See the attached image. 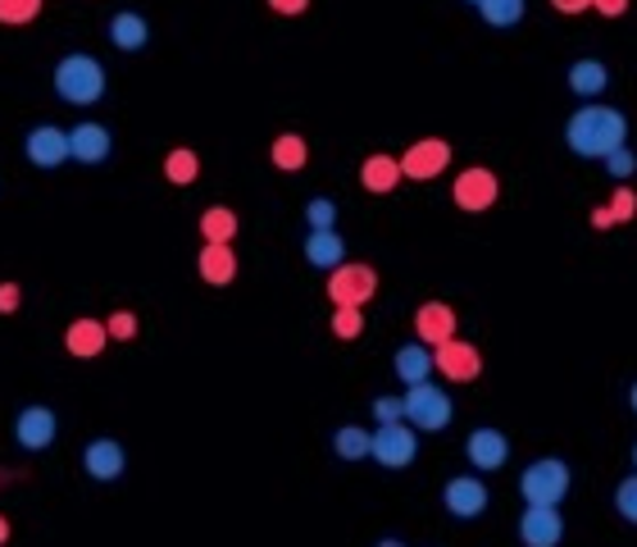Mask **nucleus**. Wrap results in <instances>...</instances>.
<instances>
[{"instance_id":"nucleus-6","label":"nucleus","mask_w":637,"mask_h":547,"mask_svg":"<svg viewBox=\"0 0 637 547\" xmlns=\"http://www.w3.org/2000/svg\"><path fill=\"white\" fill-rule=\"evenodd\" d=\"M379 297V270L360 265V261H342L337 270H328V302L332 306H369Z\"/></svg>"},{"instance_id":"nucleus-17","label":"nucleus","mask_w":637,"mask_h":547,"mask_svg":"<svg viewBox=\"0 0 637 547\" xmlns=\"http://www.w3.org/2000/svg\"><path fill=\"white\" fill-rule=\"evenodd\" d=\"M105 36H109V46L124 51V55H137L151 46V23H146L137 10H119L115 19L105 23Z\"/></svg>"},{"instance_id":"nucleus-13","label":"nucleus","mask_w":637,"mask_h":547,"mask_svg":"<svg viewBox=\"0 0 637 547\" xmlns=\"http://www.w3.org/2000/svg\"><path fill=\"white\" fill-rule=\"evenodd\" d=\"M83 470H87V480H96V484L124 480V470H128L124 443H119V438H92V443L83 448Z\"/></svg>"},{"instance_id":"nucleus-36","label":"nucleus","mask_w":637,"mask_h":547,"mask_svg":"<svg viewBox=\"0 0 637 547\" xmlns=\"http://www.w3.org/2000/svg\"><path fill=\"white\" fill-rule=\"evenodd\" d=\"M105 334H109V343H132L137 338V315L132 311H115L105 319Z\"/></svg>"},{"instance_id":"nucleus-46","label":"nucleus","mask_w":637,"mask_h":547,"mask_svg":"<svg viewBox=\"0 0 637 547\" xmlns=\"http://www.w3.org/2000/svg\"><path fill=\"white\" fill-rule=\"evenodd\" d=\"M469 6H478V0H469Z\"/></svg>"},{"instance_id":"nucleus-8","label":"nucleus","mask_w":637,"mask_h":547,"mask_svg":"<svg viewBox=\"0 0 637 547\" xmlns=\"http://www.w3.org/2000/svg\"><path fill=\"white\" fill-rule=\"evenodd\" d=\"M452 165V141L446 137H420L405 146L401 156V178H415V182H433L437 173H446Z\"/></svg>"},{"instance_id":"nucleus-5","label":"nucleus","mask_w":637,"mask_h":547,"mask_svg":"<svg viewBox=\"0 0 637 547\" xmlns=\"http://www.w3.org/2000/svg\"><path fill=\"white\" fill-rule=\"evenodd\" d=\"M369 456L379 461L383 470L415 465V456H420V429H410L405 420H396V424H373V433H369Z\"/></svg>"},{"instance_id":"nucleus-41","label":"nucleus","mask_w":637,"mask_h":547,"mask_svg":"<svg viewBox=\"0 0 637 547\" xmlns=\"http://www.w3.org/2000/svg\"><path fill=\"white\" fill-rule=\"evenodd\" d=\"M551 6L560 14H583V10H592V0H551Z\"/></svg>"},{"instance_id":"nucleus-3","label":"nucleus","mask_w":637,"mask_h":547,"mask_svg":"<svg viewBox=\"0 0 637 547\" xmlns=\"http://www.w3.org/2000/svg\"><path fill=\"white\" fill-rule=\"evenodd\" d=\"M401 420L410 429H420V433H442L446 424L456 420V401H452V392H446L442 383H433V379L410 383L405 397H401Z\"/></svg>"},{"instance_id":"nucleus-20","label":"nucleus","mask_w":637,"mask_h":547,"mask_svg":"<svg viewBox=\"0 0 637 547\" xmlns=\"http://www.w3.org/2000/svg\"><path fill=\"white\" fill-rule=\"evenodd\" d=\"M105 343H109V334H105V319L83 315V319H73V324L64 328V351H68V356H78V360L100 356V351H105Z\"/></svg>"},{"instance_id":"nucleus-29","label":"nucleus","mask_w":637,"mask_h":547,"mask_svg":"<svg viewBox=\"0 0 637 547\" xmlns=\"http://www.w3.org/2000/svg\"><path fill=\"white\" fill-rule=\"evenodd\" d=\"M201 238L205 242H233L237 238V214L229 206H210L201 214Z\"/></svg>"},{"instance_id":"nucleus-15","label":"nucleus","mask_w":637,"mask_h":547,"mask_svg":"<svg viewBox=\"0 0 637 547\" xmlns=\"http://www.w3.org/2000/svg\"><path fill=\"white\" fill-rule=\"evenodd\" d=\"M465 461H469L478 474H492V470H501V465L510 461V438H506L501 429H492V424L474 429V433L465 438Z\"/></svg>"},{"instance_id":"nucleus-22","label":"nucleus","mask_w":637,"mask_h":547,"mask_svg":"<svg viewBox=\"0 0 637 547\" xmlns=\"http://www.w3.org/2000/svg\"><path fill=\"white\" fill-rule=\"evenodd\" d=\"M392 370H396V379H401L405 388H410V383L433 379V347H424L420 338H415V343H405V347H396Z\"/></svg>"},{"instance_id":"nucleus-31","label":"nucleus","mask_w":637,"mask_h":547,"mask_svg":"<svg viewBox=\"0 0 637 547\" xmlns=\"http://www.w3.org/2000/svg\"><path fill=\"white\" fill-rule=\"evenodd\" d=\"M602 210H606V219H611V229H615V224H628V219H637V192L628 188V182H619Z\"/></svg>"},{"instance_id":"nucleus-1","label":"nucleus","mask_w":637,"mask_h":547,"mask_svg":"<svg viewBox=\"0 0 637 547\" xmlns=\"http://www.w3.org/2000/svg\"><path fill=\"white\" fill-rule=\"evenodd\" d=\"M624 141H628V119L615 105L587 101L583 109H574V115L565 119V146L578 160H606Z\"/></svg>"},{"instance_id":"nucleus-18","label":"nucleus","mask_w":637,"mask_h":547,"mask_svg":"<svg viewBox=\"0 0 637 547\" xmlns=\"http://www.w3.org/2000/svg\"><path fill=\"white\" fill-rule=\"evenodd\" d=\"M456 328H460V319H456V311L446 306V302H424L415 311V338L424 347H437L446 338H456Z\"/></svg>"},{"instance_id":"nucleus-38","label":"nucleus","mask_w":637,"mask_h":547,"mask_svg":"<svg viewBox=\"0 0 637 547\" xmlns=\"http://www.w3.org/2000/svg\"><path fill=\"white\" fill-rule=\"evenodd\" d=\"M23 306V287L19 283H0V315H14Z\"/></svg>"},{"instance_id":"nucleus-21","label":"nucleus","mask_w":637,"mask_h":547,"mask_svg":"<svg viewBox=\"0 0 637 547\" xmlns=\"http://www.w3.org/2000/svg\"><path fill=\"white\" fill-rule=\"evenodd\" d=\"M360 188L364 192H373V197H387V192H396L401 188V160L396 156H369L364 165H360Z\"/></svg>"},{"instance_id":"nucleus-33","label":"nucleus","mask_w":637,"mask_h":547,"mask_svg":"<svg viewBox=\"0 0 637 547\" xmlns=\"http://www.w3.org/2000/svg\"><path fill=\"white\" fill-rule=\"evenodd\" d=\"M615 511H619V520L637 525V474H628V480L615 484Z\"/></svg>"},{"instance_id":"nucleus-16","label":"nucleus","mask_w":637,"mask_h":547,"mask_svg":"<svg viewBox=\"0 0 637 547\" xmlns=\"http://www.w3.org/2000/svg\"><path fill=\"white\" fill-rule=\"evenodd\" d=\"M109 151H115V137H109L105 124L83 119V124L68 128V160H78V165H105Z\"/></svg>"},{"instance_id":"nucleus-45","label":"nucleus","mask_w":637,"mask_h":547,"mask_svg":"<svg viewBox=\"0 0 637 547\" xmlns=\"http://www.w3.org/2000/svg\"><path fill=\"white\" fill-rule=\"evenodd\" d=\"M633 470H637V443H633Z\"/></svg>"},{"instance_id":"nucleus-11","label":"nucleus","mask_w":637,"mask_h":547,"mask_svg":"<svg viewBox=\"0 0 637 547\" xmlns=\"http://www.w3.org/2000/svg\"><path fill=\"white\" fill-rule=\"evenodd\" d=\"M442 506L452 511L456 520H478L482 511L492 506V493H487L478 474H456V480H446V488H442Z\"/></svg>"},{"instance_id":"nucleus-10","label":"nucleus","mask_w":637,"mask_h":547,"mask_svg":"<svg viewBox=\"0 0 637 547\" xmlns=\"http://www.w3.org/2000/svg\"><path fill=\"white\" fill-rule=\"evenodd\" d=\"M55 438H60V415L51 407H36L32 401V407H23L14 415V443L23 452H51Z\"/></svg>"},{"instance_id":"nucleus-14","label":"nucleus","mask_w":637,"mask_h":547,"mask_svg":"<svg viewBox=\"0 0 637 547\" xmlns=\"http://www.w3.org/2000/svg\"><path fill=\"white\" fill-rule=\"evenodd\" d=\"M519 543L523 547H560L565 543V516L560 506H529L519 516Z\"/></svg>"},{"instance_id":"nucleus-23","label":"nucleus","mask_w":637,"mask_h":547,"mask_svg":"<svg viewBox=\"0 0 637 547\" xmlns=\"http://www.w3.org/2000/svg\"><path fill=\"white\" fill-rule=\"evenodd\" d=\"M306 261L315 270H337L347 261V238L337 233V229H310L306 238Z\"/></svg>"},{"instance_id":"nucleus-39","label":"nucleus","mask_w":637,"mask_h":547,"mask_svg":"<svg viewBox=\"0 0 637 547\" xmlns=\"http://www.w3.org/2000/svg\"><path fill=\"white\" fill-rule=\"evenodd\" d=\"M269 10L283 14V19H296V14H306V10H310V0H269Z\"/></svg>"},{"instance_id":"nucleus-44","label":"nucleus","mask_w":637,"mask_h":547,"mask_svg":"<svg viewBox=\"0 0 637 547\" xmlns=\"http://www.w3.org/2000/svg\"><path fill=\"white\" fill-rule=\"evenodd\" d=\"M379 547H405V543H401V538H383Z\"/></svg>"},{"instance_id":"nucleus-7","label":"nucleus","mask_w":637,"mask_h":547,"mask_svg":"<svg viewBox=\"0 0 637 547\" xmlns=\"http://www.w3.org/2000/svg\"><path fill=\"white\" fill-rule=\"evenodd\" d=\"M433 375H442L446 383H474L482 375V356L465 338H446L433 347Z\"/></svg>"},{"instance_id":"nucleus-34","label":"nucleus","mask_w":637,"mask_h":547,"mask_svg":"<svg viewBox=\"0 0 637 547\" xmlns=\"http://www.w3.org/2000/svg\"><path fill=\"white\" fill-rule=\"evenodd\" d=\"M306 224H310V229H337V201H332V197L306 201Z\"/></svg>"},{"instance_id":"nucleus-28","label":"nucleus","mask_w":637,"mask_h":547,"mask_svg":"<svg viewBox=\"0 0 637 547\" xmlns=\"http://www.w3.org/2000/svg\"><path fill=\"white\" fill-rule=\"evenodd\" d=\"M369 433L373 429H364V424H342L332 433V452H337V461H364L369 456Z\"/></svg>"},{"instance_id":"nucleus-40","label":"nucleus","mask_w":637,"mask_h":547,"mask_svg":"<svg viewBox=\"0 0 637 547\" xmlns=\"http://www.w3.org/2000/svg\"><path fill=\"white\" fill-rule=\"evenodd\" d=\"M592 10L606 14V19H619V14L628 10V0H592Z\"/></svg>"},{"instance_id":"nucleus-26","label":"nucleus","mask_w":637,"mask_h":547,"mask_svg":"<svg viewBox=\"0 0 637 547\" xmlns=\"http://www.w3.org/2000/svg\"><path fill=\"white\" fill-rule=\"evenodd\" d=\"M164 178L173 182V188H192V182L201 178V156L192 151V146H173V151L164 156Z\"/></svg>"},{"instance_id":"nucleus-30","label":"nucleus","mask_w":637,"mask_h":547,"mask_svg":"<svg viewBox=\"0 0 637 547\" xmlns=\"http://www.w3.org/2000/svg\"><path fill=\"white\" fill-rule=\"evenodd\" d=\"M364 334V311L360 306H332V338L355 343Z\"/></svg>"},{"instance_id":"nucleus-27","label":"nucleus","mask_w":637,"mask_h":547,"mask_svg":"<svg viewBox=\"0 0 637 547\" xmlns=\"http://www.w3.org/2000/svg\"><path fill=\"white\" fill-rule=\"evenodd\" d=\"M474 10L482 14L487 28H514L523 14H529V0H478Z\"/></svg>"},{"instance_id":"nucleus-37","label":"nucleus","mask_w":637,"mask_h":547,"mask_svg":"<svg viewBox=\"0 0 637 547\" xmlns=\"http://www.w3.org/2000/svg\"><path fill=\"white\" fill-rule=\"evenodd\" d=\"M373 420H379V424H396L401 420V397H373Z\"/></svg>"},{"instance_id":"nucleus-4","label":"nucleus","mask_w":637,"mask_h":547,"mask_svg":"<svg viewBox=\"0 0 637 547\" xmlns=\"http://www.w3.org/2000/svg\"><path fill=\"white\" fill-rule=\"evenodd\" d=\"M574 488V470L560 456H538L519 474V497L529 506H560Z\"/></svg>"},{"instance_id":"nucleus-25","label":"nucleus","mask_w":637,"mask_h":547,"mask_svg":"<svg viewBox=\"0 0 637 547\" xmlns=\"http://www.w3.org/2000/svg\"><path fill=\"white\" fill-rule=\"evenodd\" d=\"M269 160H274V169H283V173H301V169L310 165V141H306L301 133H278L274 146H269Z\"/></svg>"},{"instance_id":"nucleus-24","label":"nucleus","mask_w":637,"mask_h":547,"mask_svg":"<svg viewBox=\"0 0 637 547\" xmlns=\"http://www.w3.org/2000/svg\"><path fill=\"white\" fill-rule=\"evenodd\" d=\"M611 87V69L602 64V60H592V55H583V60H574L570 64V92L574 96H583V101H596Z\"/></svg>"},{"instance_id":"nucleus-12","label":"nucleus","mask_w":637,"mask_h":547,"mask_svg":"<svg viewBox=\"0 0 637 547\" xmlns=\"http://www.w3.org/2000/svg\"><path fill=\"white\" fill-rule=\"evenodd\" d=\"M23 156H28L32 169H60V165H68V133L55 128V124H36V128H28V137H23Z\"/></svg>"},{"instance_id":"nucleus-9","label":"nucleus","mask_w":637,"mask_h":547,"mask_svg":"<svg viewBox=\"0 0 637 547\" xmlns=\"http://www.w3.org/2000/svg\"><path fill=\"white\" fill-rule=\"evenodd\" d=\"M497 197H501V182H497V173H492V169H482V165L460 169V173H456V182H452V201H456L460 210H469V214L492 210V206H497Z\"/></svg>"},{"instance_id":"nucleus-42","label":"nucleus","mask_w":637,"mask_h":547,"mask_svg":"<svg viewBox=\"0 0 637 547\" xmlns=\"http://www.w3.org/2000/svg\"><path fill=\"white\" fill-rule=\"evenodd\" d=\"M6 543H10V520L0 516V547H6Z\"/></svg>"},{"instance_id":"nucleus-2","label":"nucleus","mask_w":637,"mask_h":547,"mask_svg":"<svg viewBox=\"0 0 637 547\" xmlns=\"http://www.w3.org/2000/svg\"><path fill=\"white\" fill-rule=\"evenodd\" d=\"M51 87L64 105H78V109H92L105 101V64L87 51H68L55 60V73H51Z\"/></svg>"},{"instance_id":"nucleus-35","label":"nucleus","mask_w":637,"mask_h":547,"mask_svg":"<svg viewBox=\"0 0 637 547\" xmlns=\"http://www.w3.org/2000/svg\"><path fill=\"white\" fill-rule=\"evenodd\" d=\"M602 165H606V173H611L615 182H628V178L637 173V156L628 151V141H624V146H615V151H611Z\"/></svg>"},{"instance_id":"nucleus-32","label":"nucleus","mask_w":637,"mask_h":547,"mask_svg":"<svg viewBox=\"0 0 637 547\" xmlns=\"http://www.w3.org/2000/svg\"><path fill=\"white\" fill-rule=\"evenodd\" d=\"M42 6H46V0H0V23L23 28L32 19H42Z\"/></svg>"},{"instance_id":"nucleus-43","label":"nucleus","mask_w":637,"mask_h":547,"mask_svg":"<svg viewBox=\"0 0 637 547\" xmlns=\"http://www.w3.org/2000/svg\"><path fill=\"white\" fill-rule=\"evenodd\" d=\"M628 411H633V415H637V383H633V388H628Z\"/></svg>"},{"instance_id":"nucleus-19","label":"nucleus","mask_w":637,"mask_h":547,"mask_svg":"<svg viewBox=\"0 0 637 547\" xmlns=\"http://www.w3.org/2000/svg\"><path fill=\"white\" fill-rule=\"evenodd\" d=\"M197 274L210 287H229L237 278V251H233V242H205L201 255H197Z\"/></svg>"}]
</instances>
